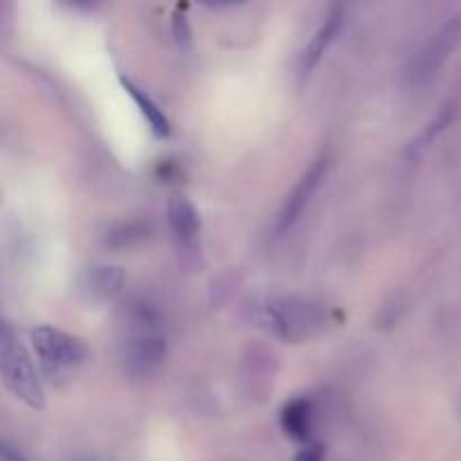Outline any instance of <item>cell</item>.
<instances>
[{"instance_id":"cell-11","label":"cell","mask_w":461,"mask_h":461,"mask_svg":"<svg viewBox=\"0 0 461 461\" xmlns=\"http://www.w3.org/2000/svg\"><path fill=\"white\" fill-rule=\"evenodd\" d=\"M124 275L115 266H102V268L90 270V291L97 297H113L122 288Z\"/></svg>"},{"instance_id":"cell-13","label":"cell","mask_w":461,"mask_h":461,"mask_svg":"<svg viewBox=\"0 0 461 461\" xmlns=\"http://www.w3.org/2000/svg\"><path fill=\"white\" fill-rule=\"evenodd\" d=\"M3 459L5 461H27L18 450H14L9 444H3Z\"/></svg>"},{"instance_id":"cell-1","label":"cell","mask_w":461,"mask_h":461,"mask_svg":"<svg viewBox=\"0 0 461 461\" xmlns=\"http://www.w3.org/2000/svg\"><path fill=\"white\" fill-rule=\"evenodd\" d=\"M0 374L16 399H21L27 408L41 410L45 405V392L41 385L36 369L32 365L30 356L25 354L21 345L14 340L12 331L5 324L3 333H0Z\"/></svg>"},{"instance_id":"cell-12","label":"cell","mask_w":461,"mask_h":461,"mask_svg":"<svg viewBox=\"0 0 461 461\" xmlns=\"http://www.w3.org/2000/svg\"><path fill=\"white\" fill-rule=\"evenodd\" d=\"M174 34L178 43H189V27L183 14H176L174 16Z\"/></svg>"},{"instance_id":"cell-9","label":"cell","mask_w":461,"mask_h":461,"mask_svg":"<svg viewBox=\"0 0 461 461\" xmlns=\"http://www.w3.org/2000/svg\"><path fill=\"white\" fill-rule=\"evenodd\" d=\"M120 81H122V86H124L126 93H129L131 97H133V102L140 106V113L147 117V122H149V126L153 129V133L160 135V138L169 135V120H167V115L162 113V108L158 106V104L153 102V99L149 97V95L144 93L140 86H135L131 79H126V77H120Z\"/></svg>"},{"instance_id":"cell-4","label":"cell","mask_w":461,"mask_h":461,"mask_svg":"<svg viewBox=\"0 0 461 461\" xmlns=\"http://www.w3.org/2000/svg\"><path fill=\"white\" fill-rule=\"evenodd\" d=\"M32 342H34L36 354L50 372H70V369L84 365L88 358V349H86L84 342L68 336L61 329L36 327L32 331Z\"/></svg>"},{"instance_id":"cell-7","label":"cell","mask_w":461,"mask_h":461,"mask_svg":"<svg viewBox=\"0 0 461 461\" xmlns=\"http://www.w3.org/2000/svg\"><path fill=\"white\" fill-rule=\"evenodd\" d=\"M169 228L180 248H194V243H196L198 239V230H201V221H198L196 207H194L187 198H171Z\"/></svg>"},{"instance_id":"cell-10","label":"cell","mask_w":461,"mask_h":461,"mask_svg":"<svg viewBox=\"0 0 461 461\" xmlns=\"http://www.w3.org/2000/svg\"><path fill=\"white\" fill-rule=\"evenodd\" d=\"M284 430L297 441H304L309 435L311 428V410L306 401H293L291 405H286L284 410Z\"/></svg>"},{"instance_id":"cell-6","label":"cell","mask_w":461,"mask_h":461,"mask_svg":"<svg viewBox=\"0 0 461 461\" xmlns=\"http://www.w3.org/2000/svg\"><path fill=\"white\" fill-rule=\"evenodd\" d=\"M327 167H329L327 158L324 156L318 158V160H315L313 165L302 174V178L297 180L295 187L291 189V194L286 196V201H284L282 210H279L277 214V223H275V234H277V237L286 234L288 230L300 221V216L304 214L311 198H313L315 189L320 187V180H322L324 174H327Z\"/></svg>"},{"instance_id":"cell-3","label":"cell","mask_w":461,"mask_h":461,"mask_svg":"<svg viewBox=\"0 0 461 461\" xmlns=\"http://www.w3.org/2000/svg\"><path fill=\"white\" fill-rule=\"evenodd\" d=\"M268 320L273 331L288 342H300L324 329V313L318 304L297 297H284L268 304Z\"/></svg>"},{"instance_id":"cell-2","label":"cell","mask_w":461,"mask_h":461,"mask_svg":"<svg viewBox=\"0 0 461 461\" xmlns=\"http://www.w3.org/2000/svg\"><path fill=\"white\" fill-rule=\"evenodd\" d=\"M461 43V12L455 14L453 18L444 23L426 43L421 45L414 59L410 61L408 68V81L410 86H426L439 75L444 63L448 61L450 54L457 50Z\"/></svg>"},{"instance_id":"cell-8","label":"cell","mask_w":461,"mask_h":461,"mask_svg":"<svg viewBox=\"0 0 461 461\" xmlns=\"http://www.w3.org/2000/svg\"><path fill=\"white\" fill-rule=\"evenodd\" d=\"M340 21H342V9H333L327 18H324L322 25L318 27V32L313 34V39L309 41L306 45L304 54L300 59V75L306 77L315 66L320 63L322 54L327 52V48L331 45V41L336 39L338 30H340Z\"/></svg>"},{"instance_id":"cell-5","label":"cell","mask_w":461,"mask_h":461,"mask_svg":"<svg viewBox=\"0 0 461 461\" xmlns=\"http://www.w3.org/2000/svg\"><path fill=\"white\" fill-rule=\"evenodd\" d=\"M167 356L165 338L142 318V327L129 336L122 347V365L133 378H147L158 372Z\"/></svg>"}]
</instances>
